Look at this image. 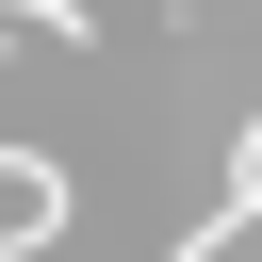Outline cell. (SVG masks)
Instances as JSON below:
<instances>
[{"instance_id":"1","label":"cell","mask_w":262,"mask_h":262,"mask_svg":"<svg viewBox=\"0 0 262 262\" xmlns=\"http://www.w3.org/2000/svg\"><path fill=\"white\" fill-rule=\"evenodd\" d=\"M49 229H66V164H49V147H0V262L49 246Z\"/></svg>"},{"instance_id":"3","label":"cell","mask_w":262,"mask_h":262,"mask_svg":"<svg viewBox=\"0 0 262 262\" xmlns=\"http://www.w3.org/2000/svg\"><path fill=\"white\" fill-rule=\"evenodd\" d=\"M16 16H33V33H49V49H82V33H98V16H82V0H16Z\"/></svg>"},{"instance_id":"2","label":"cell","mask_w":262,"mask_h":262,"mask_svg":"<svg viewBox=\"0 0 262 262\" xmlns=\"http://www.w3.org/2000/svg\"><path fill=\"white\" fill-rule=\"evenodd\" d=\"M213 213H229V229L262 213V115H246V147H229V196H213Z\"/></svg>"}]
</instances>
